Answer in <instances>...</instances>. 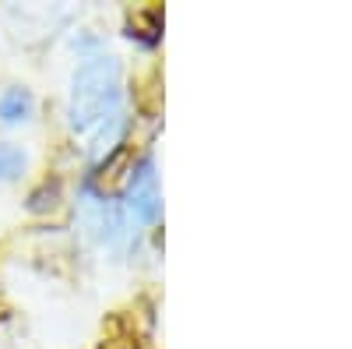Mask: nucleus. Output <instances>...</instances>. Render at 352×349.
Here are the masks:
<instances>
[{
    "mask_svg": "<svg viewBox=\"0 0 352 349\" xmlns=\"http://www.w3.org/2000/svg\"><path fill=\"white\" fill-rule=\"evenodd\" d=\"M71 131L88 145L113 141L124 127V78L109 53H96L74 71L71 81Z\"/></svg>",
    "mask_w": 352,
    "mask_h": 349,
    "instance_id": "f257e3e1",
    "label": "nucleus"
},
{
    "mask_svg": "<svg viewBox=\"0 0 352 349\" xmlns=\"http://www.w3.org/2000/svg\"><path fill=\"white\" fill-rule=\"evenodd\" d=\"M127 212L141 226L159 219V184H155L152 162H141V169L131 177V184H127Z\"/></svg>",
    "mask_w": 352,
    "mask_h": 349,
    "instance_id": "f03ea898",
    "label": "nucleus"
},
{
    "mask_svg": "<svg viewBox=\"0 0 352 349\" xmlns=\"http://www.w3.org/2000/svg\"><path fill=\"white\" fill-rule=\"evenodd\" d=\"M134 177V159H131V149H116L106 156V162L99 166L96 173V187L106 191V194H116L120 187H127Z\"/></svg>",
    "mask_w": 352,
    "mask_h": 349,
    "instance_id": "7ed1b4c3",
    "label": "nucleus"
},
{
    "mask_svg": "<svg viewBox=\"0 0 352 349\" xmlns=\"http://www.w3.org/2000/svg\"><path fill=\"white\" fill-rule=\"evenodd\" d=\"M32 109H36V99H32V92H28V89H8L4 96H0V120H4V124L28 120Z\"/></svg>",
    "mask_w": 352,
    "mask_h": 349,
    "instance_id": "20e7f679",
    "label": "nucleus"
},
{
    "mask_svg": "<svg viewBox=\"0 0 352 349\" xmlns=\"http://www.w3.org/2000/svg\"><path fill=\"white\" fill-rule=\"evenodd\" d=\"M25 166H28V159H25V152L18 149V145H11V141H0V180H18L21 173H25Z\"/></svg>",
    "mask_w": 352,
    "mask_h": 349,
    "instance_id": "39448f33",
    "label": "nucleus"
},
{
    "mask_svg": "<svg viewBox=\"0 0 352 349\" xmlns=\"http://www.w3.org/2000/svg\"><path fill=\"white\" fill-rule=\"evenodd\" d=\"M60 205V184H43L39 191H32V198H28V209L32 212H50Z\"/></svg>",
    "mask_w": 352,
    "mask_h": 349,
    "instance_id": "423d86ee",
    "label": "nucleus"
}]
</instances>
